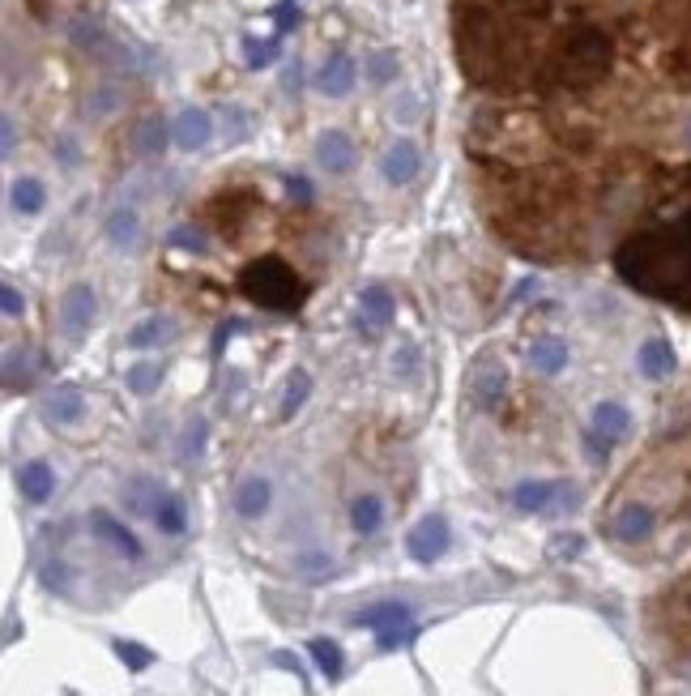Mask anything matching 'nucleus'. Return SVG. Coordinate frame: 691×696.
Here are the masks:
<instances>
[{"label":"nucleus","mask_w":691,"mask_h":696,"mask_svg":"<svg viewBox=\"0 0 691 696\" xmlns=\"http://www.w3.org/2000/svg\"><path fill=\"white\" fill-rule=\"evenodd\" d=\"M615 270L628 287L691 312V210L632 231L615 252Z\"/></svg>","instance_id":"obj_1"},{"label":"nucleus","mask_w":691,"mask_h":696,"mask_svg":"<svg viewBox=\"0 0 691 696\" xmlns=\"http://www.w3.org/2000/svg\"><path fill=\"white\" fill-rule=\"evenodd\" d=\"M457 60L478 86H508L521 73V39L504 13L482 5L457 9Z\"/></svg>","instance_id":"obj_2"},{"label":"nucleus","mask_w":691,"mask_h":696,"mask_svg":"<svg viewBox=\"0 0 691 696\" xmlns=\"http://www.w3.org/2000/svg\"><path fill=\"white\" fill-rule=\"evenodd\" d=\"M615 65V43L602 26H572L546 56V82L559 90H589Z\"/></svg>","instance_id":"obj_3"},{"label":"nucleus","mask_w":691,"mask_h":696,"mask_svg":"<svg viewBox=\"0 0 691 696\" xmlns=\"http://www.w3.org/2000/svg\"><path fill=\"white\" fill-rule=\"evenodd\" d=\"M239 291H244L252 304L269 308V312H295L303 299H308L303 278L282 257H256V261H248L244 270H239Z\"/></svg>","instance_id":"obj_4"},{"label":"nucleus","mask_w":691,"mask_h":696,"mask_svg":"<svg viewBox=\"0 0 691 696\" xmlns=\"http://www.w3.org/2000/svg\"><path fill=\"white\" fill-rule=\"evenodd\" d=\"M504 385H508V368L504 359L495 351H478L474 363H470V376H465V393L478 410H495L504 398Z\"/></svg>","instance_id":"obj_5"},{"label":"nucleus","mask_w":691,"mask_h":696,"mask_svg":"<svg viewBox=\"0 0 691 696\" xmlns=\"http://www.w3.org/2000/svg\"><path fill=\"white\" fill-rule=\"evenodd\" d=\"M94 312H99L94 287H86V282L69 287V291H64V299H60V334L69 338V342H82L90 321H94Z\"/></svg>","instance_id":"obj_6"},{"label":"nucleus","mask_w":691,"mask_h":696,"mask_svg":"<svg viewBox=\"0 0 691 696\" xmlns=\"http://www.w3.org/2000/svg\"><path fill=\"white\" fill-rule=\"evenodd\" d=\"M448 543H453V530H448V521H444L440 513L423 517L419 526L406 534V551H410V556L419 560V564H436L444 551H448Z\"/></svg>","instance_id":"obj_7"},{"label":"nucleus","mask_w":691,"mask_h":696,"mask_svg":"<svg viewBox=\"0 0 691 696\" xmlns=\"http://www.w3.org/2000/svg\"><path fill=\"white\" fill-rule=\"evenodd\" d=\"M210 137H214V120H210V112H201V107H184L180 116H175V124H171V141L180 150H201V146H210Z\"/></svg>","instance_id":"obj_8"},{"label":"nucleus","mask_w":691,"mask_h":696,"mask_svg":"<svg viewBox=\"0 0 691 696\" xmlns=\"http://www.w3.org/2000/svg\"><path fill=\"white\" fill-rule=\"evenodd\" d=\"M355 82H359V69H355V60L350 56H329L325 65L316 69V90L320 94H329V99H346L350 90H355Z\"/></svg>","instance_id":"obj_9"},{"label":"nucleus","mask_w":691,"mask_h":696,"mask_svg":"<svg viewBox=\"0 0 691 696\" xmlns=\"http://www.w3.org/2000/svg\"><path fill=\"white\" fill-rule=\"evenodd\" d=\"M316 163L325 167L329 176H346V171L355 167V141H350L342 129L320 133V141H316Z\"/></svg>","instance_id":"obj_10"},{"label":"nucleus","mask_w":691,"mask_h":696,"mask_svg":"<svg viewBox=\"0 0 691 696\" xmlns=\"http://www.w3.org/2000/svg\"><path fill=\"white\" fill-rule=\"evenodd\" d=\"M419 167H423V154H419L414 141H393L380 158V171H384V180L389 184H410L414 176H419Z\"/></svg>","instance_id":"obj_11"},{"label":"nucleus","mask_w":691,"mask_h":696,"mask_svg":"<svg viewBox=\"0 0 691 696\" xmlns=\"http://www.w3.org/2000/svg\"><path fill=\"white\" fill-rule=\"evenodd\" d=\"M90 530L99 534L103 543H111V547H116L124 560H141V539H137V534L124 526V521H116V517H111V513L94 509V513H90Z\"/></svg>","instance_id":"obj_12"},{"label":"nucleus","mask_w":691,"mask_h":696,"mask_svg":"<svg viewBox=\"0 0 691 696\" xmlns=\"http://www.w3.org/2000/svg\"><path fill=\"white\" fill-rule=\"evenodd\" d=\"M568 487L564 483H555V479H525L512 487V504H517L521 513H546L551 509V500L555 496H564Z\"/></svg>","instance_id":"obj_13"},{"label":"nucleus","mask_w":691,"mask_h":696,"mask_svg":"<svg viewBox=\"0 0 691 696\" xmlns=\"http://www.w3.org/2000/svg\"><path fill=\"white\" fill-rule=\"evenodd\" d=\"M86 415V393L77 389V385H60L52 398L43 402V419L47 423H56V427H69Z\"/></svg>","instance_id":"obj_14"},{"label":"nucleus","mask_w":691,"mask_h":696,"mask_svg":"<svg viewBox=\"0 0 691 696\" xmlns=\"http://www.w3.org/2000/svg\"><path fill=\"white\" fill-rule=\"evenodd\" d=\"M529 368L542 376H559L568 368V346L559 338H534L529 342Z\"/></svg>","instance_id":"obj_15"},{"label":"nucleus","mask_w":691,"mask_h":696,"mask_svg":"<svg viewBox=\"0 0 691 696\" xmlns=\"http://www.w3.org/2000/svg\"><path fill=\"white\" fill-rule=\"evenodd\" d=\"M107 240L116 244L120 252H137L141 248V218H137V210H111L107 214Z\"/></svg>","instance_id":"obj_16"},{"label":"nucleus","mask_w":691,"mask_h":696,"mask_svg":"<svg viewBox=\"0 0 691 696\" xmlns=\"http://www.w3.org/2000/svg\"><path fill=\"white\" fill-rule=\"evenodd\" d=\"M636 363H640V372H645L649 381H666V376L674 372V346L666 338H649L645 346H640Z\"/></svg>","instance_id":"obj_17"},{"label":"nucleus","mask_w":691,"mask_h":696,"mask_svg":"<svg viewBox=\"0 0 691 696\" xmlns=\"http://www.w3.org/2000/svg\"><path fill=\"white\" fill-rule=\"evenodd\" d=\"M18 487H22V496L30 504H43L47 496L56 492V474H52V466H47V462H26L18 470Z\"/></svg>","instance_id":"obj_18"},{"label":"nucleus","mask_w":691,"mask_h":696,"mask_svg":"<svg viewBox=\"0 0 691 696\" xmlns=\"http://www.w3.org/2000/svg\"><path fill=\"white\" fill-rule=\"evenodd\" d=\"M359 304H363V329L367 334H376V329H384L393 321V295L384 291V287H367L363 295H359Z\"/></svg>","instance_id":"obj_19"},{"label":"nucleus","mask_w":691,"mask_h":696,"mask_svg":"<svg viewBox=\"0 0 691 696\" xmlns=\"http://www.w3.org/2000/svg\"><path fill=\"white\" fill-rule=\"evenodd\" d=\"M171 338H175V321H171V316H146V321H141L124 342L133 346V351H150V346H163Z\"/></svg>","instance_id":"obj_20"},{"label":"nucleus","mask_w":691,"mask_h":696,"mask_svg":"<svg viewBox=\"0 0 691 696\" xmlns=\"http://www.w3.org/2000/svg\"><path fill=\"white\" fill-rule=\"evenodd\" d=\"M269 509V483L261 479V474H252V479H244L235 487V513L239 517H261Z\"/></svg>","instance_id":"obj_21"},{"label":"nucleus","mask_w":691,"mask_h":696,"mask_svg":"<svg viewBox=\"0 0 691 696\" xmlns=\"http://www.w3.org/2000/svg\"><path fill=\"white\" fill-rule=\"evenodd\" d=\"M355 624L359 628H376V632H389V628H401V624H410V607L406 603H376V607H367L355 615Z\"/></svg>","instance_id":"obj_22"},{"label":"nucleus","mask_w":691,"mask_h":696,"mask_svg":"<svg viewBox=\"0 0 691 696\" xmlns=\"http://www.w3.org/2000/svg\"><path fill=\"white\" fill-rule=\"evenodd\" d=\"M653 534V513L645 509V504H628L619 517H615V539L623 543H640Z\"/></svg>","instance_id":"obj_23"},{"label":"nucleus","mask_w":691,"mask_h":696,"mask_svg":"<svg viewBox=\"0 0 691 696\" xmlns=\"http://www.w3.org/2000/svg\"><path fill=\"white\" fill-rule=\"evenodd\" d=\"M628 427H632V415H628V410H623L619 402H602L598 410H593V432H602L610 445L628 436Z\"/></svg>","instance_id":"obj_24"},{"label":"nucleus","mask_w":691,"mask_h":696,"mask_svg":"<svg viewBox=\"0 0 691 696\" xmlns=\"http://www.w3.org/2000/svg\"><path fill=\"white\" fill-rule=\"evenodd\" d=\"M167 137H171L167 120H163V116H146V120L137 124L133 146H137V154H141V158H158V154H163V146H167Z\"/></svg>","instance_id":"obj_25"},{"label":"nucleus","mask_w":691,"mask_h":696,"mask_svg":"<svg viewBox=\"0 0 691 696\" xmlns=\"http://www.w3.org/2000/svg\"><path fill=\"white\" fill-rule=\"evenodd\" d=\"M9 201H13V210L18 214H39L47 205V193H43V184L35 176H22V180H13Z\"/></svg>","instance_id":"obj_26"},{"label":"nucleus","mask_w":691,"mask_h":696,"mask_svg":"<svg viewBox=\"0 0 691 696\" xmlns=\"http://www.w3.org/2000/svg\"><path fill=\"white\" fill-rule=\"evenodd\" d=\"M350 526L359 534H376L384 526V500L380 496H359L350 504Z\"/></svg>","instance_id":"obj_27"},{"label":"nucleus","mask_w":691,"mask_h":696,"mask_svg":"<svg viewBox=\"0 0 691 696\" xmlns=\"http://www.w3.org/2000/svg\"><path fill=\"white\" fill-rule=\"evenodd\" d=\"M154 526L163 530V534H184V530H188L184 500L171 496V492H163V500H158V509H154Z\"/></svg>","instance_id":"obj_28"},{"label":"nucleus","mask_w":691,"mask_h":696,"mask_svg":"<svg viewBox=\"0 0 691 696\" xmlns=\"http://www.w3.org/2000/svg\"><path fill=\"white\" fill-rule=\"evenodd\" d=\"M124 500H128V509H133V513L154 517V509H158V500H163V492H158V483H154V479H133V483L124 487Z\"/></svg>","instance_id":"obj_29"},{"label":"nucleus","mask_w":691,"mask_h":696,"mask_svg":"<svg viewBox=\"0 0 691 696\" xmlns=\"http://www.w3.org/2000/svg\"><path fill=\"white\" fill-rule=\"evenodd\" d=\"M308 654L316 658V667H320V675H325V679H337V675L346 671V658H342V645H337V641L316 637V641L308 645Z\"/></svg>","instance_id":"obj_30"},{"label":"nucleus","mask_w":691,"mask_h":696,"mask_svg":"<svg viewBox=\"0 0 691 696\" xmlns=\"http://www.w3.org/2000/svg\"><path fill=\"white\" fill-rule=\"evenodd\" d=\"M158 381H163V368L158 363H133L128 368V376H124V385L137 393V398H146V393H154L158 389Z\"/></svg>","instance_id":"obj_31"},{"label":"nucleus","mask_w":691,"mask_h":696,"mask_svg":"<svg viewBox=\"0 0 691 696\" xmlns=\"http://www.w3.org/2000/svg\"><path fill=\"white\" fill-rule=\"evenodd\" d=\"M308 393H312V376L303 372V368H295L291 372V381H286V398H282V419H291L295 410L308 402Z\"/></svg>","instance_id":"obj_32"},{"label":"nucleus","mask_w":691,"mask_h":696,"mask_svg":"<svg viewBox=\"0 0 691 696\" xmlns=\"http://www.w3.org/2000/svg\"><path fill=\"white\" fill-rule=\"evenodd\" d=\"M282 52V43L278 39H244V60H248V69H265L273 65Z\"/></svg>","instance_id":"obj_33"},{"label":"nucleus","mask_w":691,"mask_h":696,"mask_svg":"<svg viewBox=\"0 0 691 696\" xmlns=\"http://www.w3.org/2000/svg\"><path fill=\"white\" fill-rule=\"evenodd\" d=\"M367 82H372V86H389V82H397V56H393V52H376V56H367Z\"/></svg>","instance_id":"obj_34"},{"label":"nucleus","mask_w":691,"mask_h":696,"mask_svg":"<svg viewBox=\"0 0 691 696\" xmlns=\"http://www.w3.org/2000/svg\"><path fill=\"white\" fill-rule=\"evenodd\" d=\"M120 107V90L116 86H94L90 90V99H86V112L94 116V120H103V116H111Z\"/></svg>","instance_id":"obj_35"},{"label":"nucleus","mask_w":691,"mask_h":696,"mask_svg":"<svg viewBox=\"0 0 691 696\" xmlns=\"http://www.w3.org/2000/svg\"><path fill=\"white\" fill-rule=\"evenodd\" d=\"M116 654H120V662L128 671H146L154 662V654L146 650V645H137V641H116Z\"/></svg>","instance_id":"obj_36"},{"label":"nucleus","mask_w":691,"mask_h":696,"mask_svg":"<svg viewBox=\"0 0 691 696\" xmlns=\"http://www.w3.org/2000/svg\"><path fill=\"white\" fill-rule=\"evenodd\" d=\"M171 244L175 248H188V252H205V248H210V240H205L197 227H175L171 231Z\"/></svg>","instance_id":"obj_37"},{"label":"nucleus","mask_w":691,"mask_h":696,"mask_svg":"<svg viewBox=\"0 0 691 696\" xmlns=\"http://www.w3.org/2000/svg\"><path fill=\"white\" fill-rule=\"evenodd\" d=\"M295 568H299L303 577H325L333 564H329V556H320V551H303V556L295 560Z\"/></svg>","instance_id":"obj_38"},{"label":"nucleus","mask_w":691,"mask_h":696,"mask_svg":"<svg viewBox=\"0 0 691 696\" xmlns=\"http://www.w3.org/2000/svg\"><path fill=\"white\" fill-rule=\"evenodd\" d=\"M222 129H227V141H244L248 137V112L244 107H227V124H222Z\"/></svg>","instance_id":"obj_39"},{"label":"nucleus","mask_w":691,"mask_h":696,"mask_svg":"<svg viewBox=\"0 0 691 696\" xmlns=\"http://www.w3.org/2000/svg\"><path fill=\"white\" fill-rule=\"evenodd\" d=\"M380 650H401V645H410L414 641V624H401V628H389V632H380Z\"/></svg>","instance_id":"obj_40"},{"label":"nucleus","mask_w":691,"mask_h":696,"mask_svg":"<svg viewBox=\"0 0 691 696\" xmlns=\"http://www.w3.org/2000/svg\"><path fill=\"white\" fill-rule=\"evenodd\" d=\"M0 308H5V316H22L26 312V295L13 287V282H5V287H0Z\"/></svg>","instance_id":"obj_41"},{"label":"nucleus","mask_w":691,"mask_h":696,"mask_svg":"<svg viewBox=\"0 0 691 696\" xmlns=\"http://www.w3.org/2000/svg\"><path fill=\"white\" fill-rule=\"evenodd\" d=\"M0 141H5V146H0V150H5V158L18 150V120H13L9 112H5V120H0Z\"/></svg>","instance_id":"obj_42"},{"label":"nucleus","mask_w":691,"mask_h":696,"mask_svg":"<svg viewBox=\"0 0 691 696\" xmlns=\"http://www.w3.org/2000/svg\"><path fill=\"white\" fill-rule=\"evenodd\" d=\"M286 193H291V201L308 205V201H312V184L303 180V176H291V180H286Z\"/></svg>","instance_id":"obj_43"},{"label":"nucleus","mask_w":691,"mask_h":696,"mask_svg":"<svg viewBox=\"0 0 691 696\" xmlns=\"http://www.w3.org/2000/svg\"><path fill=\"white\" fill-rule=\"evenodd\" d=\"M201 445H205V423L197 419L188 427V440H184V457H192V453H201Z\"/></svg>","instance_id":"obj_44"},{"label":"nucleus","mask_w":691,"mask_h":696,"mask_svg":"<svg viewBox=\"0 0 691 696\" xmlns=\"http://www.w3.org/2000/svg\"><path fill=\"white\" fill-rule=\"evenodd\" d=\"M585 449H589V457H598V462H602V457L610 453V440L602 432H585Z\"/></svg>","instance_id":"obj_45"},{"label":"nucleus","mask_w":691,"mask_h":696,"mask_svg":"<svg viewBox=\"0 0 691 696\" xmlns=\"http://www.w3.org/2000/svg\"><path fill=\"white\" fill-rule=\"evenodd\" d=\"M581 551V539H559L555 543V556H576Z\"/></svg>","instance_id":"obj_46"},{"label":"nucleus","mask_w":691,"mask_h":696,"mask_svg":"<svg viewBox=\"0 0 691 696\" xmlns=\"http://www.w3.org/2000/svg\"><path fill=\"white\" fill-rule=\"evenodd\" d=\"M679 607H683V620H691V577L683 581V590H679Z\"/></svg>","instance_id":"obj_47"},{"label":"nucleus","mask_w":691,"mask_h":696,"mask_svg":"<svg viewBox=\"0 0 691 696\" xmlns=\"http://www.w3.org/2000/svg\"><path fill=\"white\" fill-rule=\"evenodd\" d=\"M683 137H687V146H691V120H687V129H683Z\"/></svg>","instance_id":"obj_48"}]
</instances>
